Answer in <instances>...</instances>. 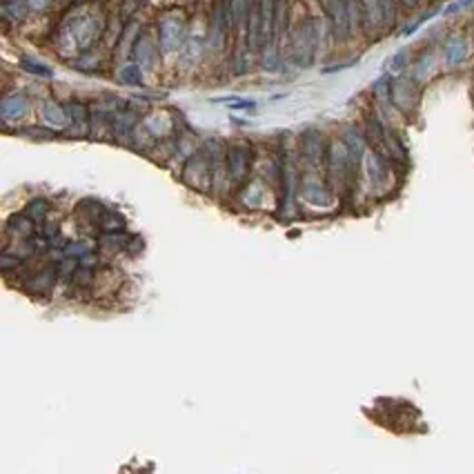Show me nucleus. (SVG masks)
Instances as JSON below:
<instances>
[{"label":"nucleus","mask_w":474,"mask_h":474,"mask_svg":"<svg viewBox=\"0 0 474 474\" xmlns=\"http://www.w3.org/2000/svg\"><path fill=\"white\" fill-rule=\"evenodd\" d=\"M56 278H60L58 265H47V267L40 269L36 276L27 278V290L32 292V294H47V292L54 290Z\"/></svg>","instance_id":"423d86ee"},{"label":"nucleus","mask_w":474,"mask_h":474,"mask_svg":"<svg viewBox=\"0 0 474 474\" xmlns=\"http://www.w3.org/2000/svg\"><path fill=\"white\" fill-rule=\"evenodd\" d=\"M92 243H87V240H78V243H65V247H63V252L65 254H69V256H76V258H80V256H85V254H89V252H92Z\"/></svg>","instance_id":"6ab92c4d"},{"label":"nucleus","mask_w":474,"mask_h":474,"mask_svg":"<svg viewBox=\"0 0 474 474\" xmlns=\"http://www.w3.org/2000/svg\"><path fill=\"white\" fill-rule=\"evenodd\" d=\"M52 3H54V0H32V9H36V12H43V9H47Z\"/></svg>","instance_id":"393cba45"},{"label":"nucleus","mask_w":474,"mask_h":474,"mask_svg":"<svg viewBox=\"0 0 474 474\" xmlns=\"http://www.w3.org/2000/svg\"><path fill=\"white\" fill-rule=\"evenodd\" d=\"M118 78L123 85H140L143 83V69H140L138 65H125L123 69H120Z\"/></svg>","instance_id":"2eb2a0df"},{"label":"nucleus","mask_w":474,"mask_h":474,"mask_svg":"<svg viewBox=\"0 0 474 474\" xmlns=\"http://www.w3.org/2000/svg\"><path fill=\"white\" fill-rule=\"evenodd\" d=\"M187 25L180 14H167L158 25V47L160 52L174 54L185 43Z\"/></svg>","instance_id":"f257e3e1"},{"label":"nucleus","mask_w":474,"mask_h":474,"mask_svg":"<svg viewBox=\"0 0 474 474\" xmlns=\"http://www.w3.org/2000/svg\"><path fill=\"white\" fill-rule=\"evenodd\" d=\"M249 165H252V149L243 143L231 145L227 152V174L231 183H243L245 176L249 174Z\"/></svg>","instance_id":"f03ea898"},{"label":"nucleus","mask_w":474,"mask_h":474,"mask_svg":"<svg viewBox=\"0 0 474 474\" xmlns=\"http://www.w3.org/2000/svg\"><path fill=\"white\" fill-rule=\"evenodd\" d=\"M49 211H52V207H49V203L45 198H36V200H29L27 207H25V214L34 220L36 225L45 223V218L49 216Z\"/></svg>","instance_id":"f8f14e48"},{"label":"nucleus","mask_w":474,"mask_h":474,"mask_svg":"<svg viewBox=\"0 0 474 474\" xmlns=\"http://www.w3.org/2000/svg\"><path fill=\"white\" fill-rule=\"evenodd\" d=\"M472 5H474V0H455V3L446 7V16L459 14V12H463V9H468V7H472Z\"/></svg>","instance_id":"5701e85b"},{"label":"nucleus","mask_w":474,"mask_h":474,"mask_svg":"<svg viewBox=\"0 0 474 474\" xmlns=\"http://www.w3.org/2000/svg\"><path fill=\"white\" fill-rule=\"evenodd\" d=\"M435 69V56L426 54L419 60V67H417V80H426L430 76V72Z\"/></svg>","instance_id":"412c9836"},{"label":"nucleus","mask_w":474,"mask_h":474,"mask_svg":"<svg viewBox=\"0 0 474 474\" xmlns=\"http://www.w3.org/2000/svg\"><path fill=\"white\" fill-rule=\"evenodd\" d=\"M125 218L116 214V211H105V216L100 218V227H103L105 231H120L125 229Z\"/></svg>","instance_id":"dca6fc26"},{"label":"nucleus","mask_w":474,"mask_h":474,"mask_svg":"<svg viewBox=\"0 0 474 474\" xmlns=\"http://www.w3.org/2000/svg\"><path fill=\"white\" fill-rule=\"evenodd\" d=\"M7 227H9V231H12L14 236H18V238H29V236L34 234L36 223H34V220L29 218L27 214H14L12 218H9Z\"/></svg>","instance_id":"9b49d317"},{"label":"nucleus","mask_w":474,"mask_h":474,"mask_svg":"<svg viewBox=\"0 0 474 474\" xmlns=\"http://www.w3.org/2000/svg\"><path fill=\"white\" fill-rule=\"evenodd\" d=\"M78 263L83 265V267H92V269H94L96 263H98V256L89 252V254H85V256H80V258H78Z\"/></svg>","instance_id":"b1692460"},{"label":"nucleus","mask_w":474,"mask_h":474,"mask_svg":"<svg viewBox=\"0 0 474 474\" xmlns=\"http://www.w3.org/2000/svg\"><path fill=\"white\" fill-rule=\"evenodd\" d=\"M408 60H410V52H408V49H401V52H397L395 56H392L390 69H392V72H401V69H406Z\"/></svg>","instance_id":"4be33fe9"},{"label":"nucleus","mask_w":474,"mask_h":474,"mask_svg":"<svg viewBox=\"0 0 474 474\" xmlns=\"http://www.w3.org/2000/svg\"><path fill=\"white\" fill-rule=\"evenodd\" d=\"M65 109H67L69 120H72L74 125H85V123H89V107H87V105L76 103V100H74V103H67Z\"/></svg>","instance_id":"4468645a"},{"label":"nucleus","mask_w":474,"mask_h":474,"mask_svg":"<svg viewBox=\"0 0 474 474\" xmlns=\"http://www.w3.org/2000/svg\"><path fill=\"white\" fill-rule=\"evenodd\" d=\"M134 54H136L140 69H145V72H154L156 65H158V58H160V47H156L154 40L149 36H140L136 47H134Z\"/></svg>","instance_id":"20e7f679"},{"label":"nucleus","mask_w":474,"mask_h":474,"mask_svg":"<svg viewBox=\"0 0 474 474\" xmlns=\"http://www.w3.org/2000/svg\"><path fill=\"white\" fill-rule=\"evenodd\" d=\"M136 114L134 112H118L114 118H112V127H114V136H118L120 140H129V136H132L134 127H136Z\"/></svg>","instance_id":"9d476101"},{"label":"nucleus","mask_w":474,"mask_h":474,"mask_svg":"<svg viewBox=\"0 0 474 474\" xmlns=\"http://www.w3.org/2000/svg\"><path fill=\"white\" fill-rule=\"evenodd\" d=\"M470 56V43L463 36H452L446 49H443V60H446L448 67H459L468 60Z\"/></svg>","instance_id":"39448f33"},{"label":"nucleus","mask_w":474,"mask_h":474,"mask_svg":"<svg viewBox=\"0 0 474 474\" xmlns=\"http://www.w3.org/2000/svg\"><path fill=\"white\" fill-rule=\"evenodd\" d=\"M301 154H303L305 163L316 165L321 163L323 154H325V145H323V138L319 132H307L303 136V143H301Z\"/></svg>","instance_id":"0eeeda50"},{"label":"nucleus","mask_w":474,"mask_h":474,"mask_svg":"<svg viewBox=\"0 0 474 474\" xmlns=\"http://www.w3.org/2000/svg\"><path fill=\"white\" fill-rule=\"evenodd\" d=\"M3 120L5 123H12V120H23L29 114V100L25 96H9L3 103Z\"/></svg>","instance_id":"6e6552de"},{"label":"nucleus","mask_w":474,"mask_h":474,"mask_svg":"<svg viewBox=\"0 0 474 474\" xmlns=\"http://www.w3.org/2000/svg\"><path fill=\"white\" fill-rule=\"evenodd\" d=\"M390 100L399 109H403V112H410V109L415 107L417 100H419L417 83H415V80H410V78L395 80V83H392V89H390Z\"/></svg>","instance_id":"7ed1b4c3"},{"label":"nucleus","mask_w":474,"mask_h":474,"mask_svg":"<svg viewBox=\"0 0 474 474\" xmlns=\"http://www.w3.org/2000/svg\"><path fill=\"white\" fill-rule=\"evenodd\" d=\"M92 278H94V269L92 267L78 265V269L74 272V276H72V283L78 285V287H89V285H92Z\"/></svg>","instance_id":"a211bd4d"},{"label":"nucleus","mask_w":474,"mask_h":474,"mask_svg":"<svg viewBox=\"0 0 474 474\" xmlns=\"http://www.w3.org/2000/svg\"><path fill=\"white\" fill-rule=\"evenodd\" d=\"M40 114H43L45 123L52 125V127H65L69 123V116H67L65 105H58V103H54V100L45 103L43 109H40Z\"/></svg>","instance_id":"1a4fd4ad"},{"label":"nucleus","mask_w":474,"mask_h":474,"mask_svg":"<svg viewBox=\"0 0 474 474\" xmlns=\"http://www.w3.org/2000/svg\"><path fill=\"white\" fill-rule=\"evenodd\" d=\"M5 3H23V0H5Z\"/></svg>","instance_id":"a878e982"},{"label":"nucleus","mask_w":474,"mask_h":474,"mask_svg":"<svg viewBox=\"0 0 474 474\" xmlns=\"http://www.w3.org/2000/svg\"><path fill=\"white\" fill-rule=\"evenodd\" d=\"M100 240H103V245H109V247H127L129 243V236L125 234V229L120 231H107V234L100 236Z\"/></svg>","instance_id":"f3484780"},{"label":"nucleus","mask_w":474,"mask_h":474,"mask_svg":"<svg viewBox=\"0 0 474 474\" xmlns=\"http://www.w3.org/2000/svg\"><path fill=\"white\" fill-rule=\"evenodd\" d=\"M301 194H303V198L312 205H325L330 200L328 191L323 189L319 183H312V180H307V183L303 185V191H301Z\"/></svg>","instance_id":"ddd939ff"},{"label":"nucleus","mask_w":474,"mask_h":474,"mask_svg":"<svg viewBox=\"0 0 474 474\" xmlns=\"http://www.w3.org/2000/svg\"><path fill=\"white\" fill-rule=\"evenodd\" d=\"M23 67L27 69L29 74H36V76H43V78H52L54 76V72L49 67H45L43 63H36V60H29V58L23 60Z\"/></svg>","instance_id":"aec40b11"}]
</instances>
